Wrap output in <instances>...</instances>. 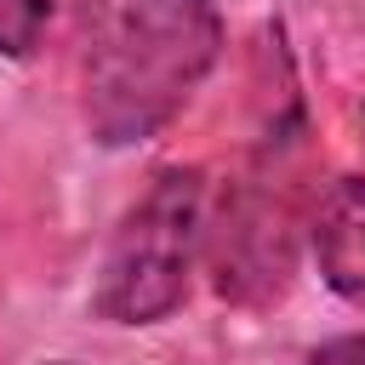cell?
I'll use <instances>...</instances> for the list:
<instances>
[{
    "label": "cell",
    "mask_w": 365,
    "mask_h": 365,
    "mask_svg": "<svg viewBox=\"0 0 365 365\" xmlns=\"http://www.w3.org/2000/svg\"><path fill=\"white\" fill-rule=\"evenodd\" d=\"M222 57L211 0H125L97 34L80 80V120L97 148L160 137Z\"/></svg>",
    "instance_id": "cell-1"
},
{
    "label": "cell",
    "mask_w": 365,
    "mask_h": 365,
    "mask_svg": "<svg viewBox=\"0 0 365 365\" xmlns=\"http://www.w3.org/2000/svg\"><path fill=\"white\" fill-rule=\"evenodd\" d=\"M200 245H205V171L165 165L120 217L91 285V314L108 325L171 319L188 297Z\"/></svg>",
    "instance_id": "cell-2"
},
{
    "label": "cell",
    "mask_w": 365,
    "mask_h": 365,
    "mask_svg": "<svg viewBox=\"0 0 365 365\" xmlns=\"http://www.w3.org/2000/svg\"><path fill=\"white\" fill-rule=\"evenodd\" d=\"M205 257H211L217 297H228L240 308L274 302L297 274V211H291V200L279 188H268L262 177L240 182L222 200V217L205 240Z\"/></svg>",
    "instance_id": "cell-3"
},
{
    "label": "cell",
    "mask_w": 365,
    "mask_h": 365,
    "mask_svg": "<svg viewBox=\"0 0 365 365\" xmlns=\"http://www.w3.org/2000/svg\"><path fill=\"white\" fill-rule=\"evenodd\" d=\"M308 251L342 302H365V177H336L319 194L308 217Z\"/></svg>",
    "instance_id": "cell-4"
},
{
    "label": "cell",
    "mask_w": 365,
    "mask_h": 365,
    "mask_svg": "<svg viewBox=\"0 0 365 365\" xmlns=\"http://www.w3.org/2000/svg\"><path fill=\"white\" fill-rule=\"evenodd\" d=\"M51 6L57 0H0V57L23 63L40 46L46 23H51Z\"/></svg>",
    "instance_id": "cell-5"
},
{
    "label": "cell",
    "mask_w": 365,
    "mask_h": 365,
    "mask_svg": "<svg viewBox=\"0 0 365 365\" xmlns=\"http://www.w3.org/2000/svg\"><path fill=\"white\" fill-rule=\"evenodd\" d=\"M302 365H365V331H342V336L319 342Z\"/></svg>",
    "instance_id": "cell-6"
},
{
    "label": "cell",
    "mask_w": 365,
    "mask_h": 365,
    "mask_svg": "<svg viewBox=\"0 0 365 365\" xmlns=\"http://www.w3.org/2000/svg\"><path fill=\"white\" fill-rule=\"evenodd\" d=\"M46 365H68V359H46Z\"/></svg>",
    "instance_id": "cell-7"
}]
</instances>
